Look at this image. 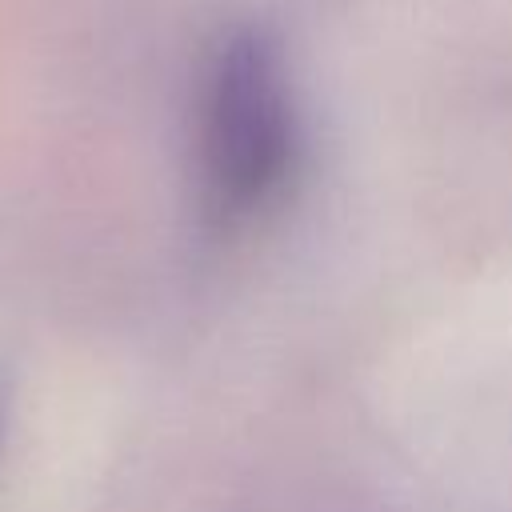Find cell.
Returning <instances> with one entry per match:
<instances>
[{
    "label": "cell",
    "mask_w": 512,
    "mask_h": 512,
    "mask_svg": "<svg viewBox=\"0 0 512 512\" xmlns=\"http://www.w3.org/2000/svg\"><path fill=\"white\" fill-rule=\"evenodd\" d=\"M296 164V108L276 44L232 32L204 80L200 100V176L204 200L220 220H248L272 204Z\"/></svg>",
    "instance_id": "obj_1"
}]
</instances>
